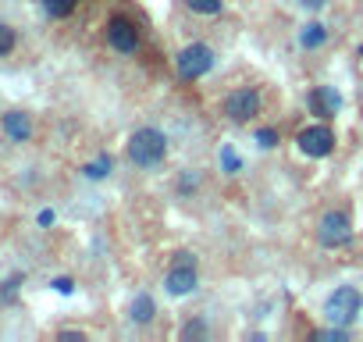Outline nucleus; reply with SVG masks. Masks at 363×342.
<instances>
[{
	"mask_svg": "<svg viewBox=\"0 0 363 342\" xmlns=\"http://www.w3.org/2000/svg\"><path fill=\"white\" fill-rule=\"evenodd\" d=\"M167 150H171V139H167V132H160V128H153V125H143V128H135L132 136H128V143H125V153H128V160L135 164V167H160L164 160H167Z\"/></svg>",
	"mask_w": 363,
	"mask_h": 342,
	"instance_id": "nucleus-1",
	"label": "nucleus"
},
{
	"mask_svg": "<svg viewBox=\"0 0 363 342\" xmlns=\"http://www.w3.org/2000/svg\"><path fill=\"white\" fill-rule=\"evenodd\" d=\"M196 285H200V264H196V253L178 250V253L171 257L167 275H164V292L174 296V299H182V296H193Z\"/></svg>",
	"mask_w": 363,
	"mask_h": 342,
	"instance_id": "nucleus-2",
	"label": "nucleus"
},
{
	"mask_svg": "<svg viewBox=\"0 0 363 342\" xmlns=\"http://www.w3.org/2000/svg\"><path fill=\"white\" fill-rule=\"evenodd\" d=\"M214 72V47L211 43H186L174 54V75L182 82H200Z\"/></svg>",
	"mask_w": 363,
	"mask_h": 342,
	"instance_id": "nucleus-3",
	"label": "nucleus"
},
{
	"mask_svg": "<svg viewBox=\"0 0 363 342\" xmlns=\"http://www.w3.org/2000/svg\"><path fill=\"white\" fill-rule=\"evenodd\" d=\"M359 314H363V292L356 285H338L324 299V317L331 324H338V328H352Z\"/></svg>",
	"mask_w": 363,
	"mask_h": 342,
	"instance_id": "nucleus-4",
	"label": "nucleus"
},
{
	"mask_svg": "<svg viewBox=\"0 0 363 342\" xmlns=\"http://www.w3.org/2000/svg\"><path fill=\"white\" fill-rule=\"evenodd\" d=\"M104 40L121 57H135L139 47H143V33H139L135 18H128V15H111L107 26H104Z\"/></svg>",
	"mask_w": 363,
	"mask_h": 342,
	"instance_id": "nucleus-5",
	"label": "nucleus"
},
{
	"mask_svg": "<svg viewBox=\"0 0 363 342\" xmlns=\"http://www.w3.org/2000/svg\"><path fill=\"white\" fill-rule=\"evenodd\" d=\"M260 111H264V96L253 86H239V89L225 93V100H221V114L232 125H250V121H257Z\"/></svg>",
	"mask_w": 363,
	"mask_h": 342,
	"instance_id": "nucleus-6",
	"label": "nucleus"
},
{
	"mask_svg": "<svg viewBox=\"0 0 363 342\" xmlns=\"http://www.w3.org/2000/svg\"><path fill=\"white\" fill-rule=\"evenodd\" d=\"M352 239H356V232H352V218L345 214V211H324L320 214V221H317V243H320V250H345V246H352Z\"/></svg>",
	"mask_w": 363,
	"mask_h": 342,
	"instance_id": "nucleus-7",
	"label": "nucleus"
},
{
	"mask_svg": "<svg viewBox=\"0 0 363 342\" xmlns=\"http://www.w3.org/2000/svg\"><path fill=\"white\" fill-rule=\"evenodd\" d=\"M335 146H338V139H335V128H331L328 121H313V125H306V128L296 132V150H299L303 157H310V160L331 157Z\"/></svg>",
	"mask_w": 363,
	"mask_h": 342,
	"instance_id": "nucleus-8",
	"label": "nucleus"
},
{
	"mask_svg": "<svg viewBox=\"0 0 363 342\" xmlns=\"http://www.w3.org/2000/svg\"><path fill=\"white\" fill-rule=\"evenodd\" d=\"M306 111L317 118V121H331L338 111H342V93L335 86H313L306 93Z\"/></svg>",
	"mask_w": 363,
	"mask_h": 342,
	"instance_id": "nucleus-9",
	"label": "nucleus"
},
{
	"mask_svg": "<svg viewBox=\"0 0 363 342\" xmlns=\"http://www.w3.org/2000/svg\"><path fill=\"white\" fill-rule=\"evenodd\" d=\"M0 125H4V136L11 139V143H29L33 139V132H36V125H33V114L29 111H8L4 118H0Z\"/></svg>",
	"mask_w": 363,
	"mask_h": 342,
	"instance_id": "nucleus-10",
	"label": "nucleus"
},
{
	"mask_svg": "<svg viewBox=\"0 0 363 342\" xmlns=\"http://www.w3.org/2000/svg\"><path fill=\"white\" fill-rule=\"evenodd\" d=\"M153 317H157V299L150 292H135L128 303V321L143 328V324H153Z\"/></svg>",
	"mask_w": 363,
	"mask_h": 342,
	"instance_id": "nucleus-11",
	"label": "nucleus"
},
{
	"mask_svg": "<svg viewBox=\"0 0 363 342\" xmlns=\"http://www.w3.org/2000/svg\"><path fill=\"white\" fill-rule=\"evenodd\" d=\"M324 43H328V26L324 22H306L299 29V47L303 50H320Z\"/></svg>",
	"mask_w": 363,
	"mask_h": 342,
	"instance_id": "nucleus-12",
	"label": "nucleus"
},
{
	"mask_svg": "<svg viewBox=\"0 0 363 342\" xmlns=\"http://www.w3.org/2000/svg\"><path fill=\"white\" fill-rule=\"evenodd\" d=\"M111 171H114V157H111V153H96V160L82 164V179H89V182H104Z\"/></svg>",
	"mask_w": 363,
	"mask_h": 342,
	"instance_id": "nucleus-13",
	"label": "nucleus"
},
{
	"mask_svg": "<svg viewBox=\"0 0 363 342\" xmlns=\"http://www.w3.org/2000/svg\"><path fill=\"white\" fill-rule=\"evenodd\" d=\"M40 4H43V15L50 22H65L79 11V0H40Z\"/></svg>",
	"mask_w": 363,
	"mask_h": 342,
	"instance_id": "nucleus-14",
	"label": "nucleus"
},
{
	"mask_svg": "<svg viewBox=\"0 0 363 342\" xmlns=\"http://www.w3.org/2000/svg\"><path fill=\"white\" fill-rule=\"evenodd\" d=\"M218 164H221V171L228 179H235L239 171H242V157H239V150L232 146V143H225L221 150H218Z\"/></svg>",
	"mask_w": 363,
	"mask_h": 342,
	"instance_id": "nucleus-15",
	"label": "nucleus"
},
{
	"mask_svg": "<svg viewBox=\"0 0 363 342\" xmlns=\"http://www.w3.org/2000/svg\"><path fill=\"white\" fill-rule=\"evenodd\" d=\"M193 15H200V18H218V15H225V0H182Z\"/></svg>",
	"mask_w": 363,
	"mask_h": 342,
	"instance_id": "nucleus-16",
	"label": "nucleus"
},
{
	"mask_svg": "<svg viewBox=\"0 0 363 342\" xmlns=\"http://www.w3.org/2000/svg\"><path fill=\"white\" fill-rule=\"evenodd\" d=\"M22 285H26V275H11V278H4V282H0V303H15Z\"/></svg>",
	"mask_w": 363,
	"mask_h": 342,
	"instance_id": "nucleus-17",
	"label": "nucleus"
},
{
	"mask_svg": "<svg viewBox=\"0 0 363 342\" xmlns=\"http://www.w3.org/2000/svg\"><path fill=\"white\" fill-rule=\"evenodd\" d=\"M196 189H200V175H196V171H182V175H178V197L189 200Z\"/></svg>",
	"mask_w": 363,
	"mask_h": 342,
	"instance_id": "nucleus-18",
	"label": "nucleus"
},
{
	"mask_svg": "<svg viewBox=\"0 0 363 342\" xmlns=\"http://www.w3.org/2000/svg\"><path fill=\"white\" fill-rule=\"evenodd\" d=\"M253 139H257V146H260V150H274V146L281 143V132H278L274 125H264V128H257V136H253Z\"/></svg>",
	"mask_w": 363,
	"mask_h": 342,
	"instance_id": "nucleus-19",
	"label": "nucleus"
},
{
	"mask_svg": "<svg viewBox=\"0 0 363 342\" xmlns=\"http://www.w3.org/2000/svg\"><path fill=\"white\" fill-rule=\"evenodd\" d=\"M15 47H18V33L8 22H0V57H8Z\"/></svg>",
	"mask_w": 363,
	"mask_h": 342,
	"instance_id": "nucleus-20",
	"label": "nucleus"
},
{
	"mask_svg": "<svg viewBox=\"0 0 363 342\" xmlns=\"http://www.w3.org/2000/svg\"><path fill=\"white\" fill-rule=\"evenodd\" d=\"M178 335H182V338H207V321H203V317H196V321H186Z\"/></svg>",
	"mask_w": 363,
	"mask_h": 342,
	"instance_id": "nucleus-21",
	"label": "nucleus"
},
{
	"mask_svg": "<svg viewBox=\"0 0 363 342\" xmlns=\"http://www.w3.org/2000/svg\"><path fill=\"white\" fill-rule=\"evenodd\" d=\"M50 289H54V292H61V296H72V292H75V278H68V275H57V278L50 282Z\"/></svg>",
	"mask_w": 363,
	"mask_h": 342,
	"instance_id": "nucleus-22",
	"label": "nucleus"
},
{
	"mask_svg": "<svg viewBox=\"0 0 363 342\" xmlns=\"http://www.w3.org/2000/svg\"><path fill=\"white\" fill-rule=\"evenodd\" d=\"M54 221H57V214H54V211H40V218H36V225H40V228H50Z\"/></svg>",
	"mask_w": 363,
	"mask_h": 342,
	"instance_id": "nucleus-23",
	"label": "nucleus"
},
{
	"mask_svg": "<svg viewBox=\"0 0 363 342\" xmlns=\"http://www.w3.org/2000/svg\"><path fill=\"white\" fill-rule=\"evenodd\" d=\"M324 4H328V0H299V8H303V11H320Z\"/></svg>",
	"mask_w": 363,
	"mask_h": 342,
	"instance_id": "nucleus-24",
	"label": "nucleus"
},
{
	"mask_svg": "<svg viewBox=\"0 0 363 342\" xmlns=\"http://www.w3.org/2000/svg\"><path fill=\"white\" fill-rule=\"evenodd\" d=\"M57 338H79V342H82V338H86V331H75V328H61V331H57Z\"/></svg>",
	"mask_w": 363,
	"mask_h": 342,
	"instance_id": "nucleus-25",
	"label": "nucleus"
},
{
	"mask_svg": "<svg viewBox=\"0 0 363 342\" xmlns=\"http://www.w3.org/2000/svg\"><path fill=\"white\" fill-rule=\"evenodd\" d=\"M356 54H359V57H363V43H359V50H356Z\"/></svg>",
	"mask_w": 363,
	"mask_h": 342,
	"instance_id": "nucleus-26",
	"label": "nucleus"
}]
</instances>
